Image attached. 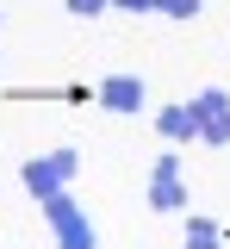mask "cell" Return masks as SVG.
Instances as JSON below:
<instances>
[{"mask_svg": "<svg viewBox=\"0 0 230 249\" xmlns=\"http://www.w3.org/2000/svg\"><path fill=\"white\" fill-rule=\"evenodd\" d=\"M75 168H81V150H50V156H25V168H19V187L32 193L37 206L50 199V193H63L75 181Z\"/></svg>", "mask_w": 230, "mask_h": 249, "instance_id": "cell-1", "label": "cell"}, {"mask_svg": "<svg viewBox=\"0 0 230 249\" xmlns=\"http://www.w3.org/2000/svg\"><path fill=\"white\" fill-rule=\"evenodd\" d=\"M156 131H162V143H199L205 112H199L193 100H187V106H162V112H156Z\"/></svg>", "mask_w": 230, "mask_h": 249, "instance_id": "cell-2", "label": "cell"}, {"mask_svg": "<svg viewBox=\"0 0 230 249\" xmlns=\"http://www.w3.org/2000/svg\"><path fill=\"white\" fill-rule=\"evenodd\" d=\"M94 100L106 112H143V75H106L94 88Z\"/></svg>", "mask_w": 230, "mask_h": 249, "instance_id": "cell-3", "label": "cell"}, {"mask_svg": "<svg viewBox=\"0 0 230 249\" xmlns=\"http://www.w3.org/2000/svg\"><path fill=\"white\" fill-rule=\"evenodd\" d=\"M181 249H224V224L218 218H181Z\"/></svg>", "mask_w": 230, "mask_h": 249, "instance_id": "cell-4", "label": "cell"}, {"mask_svg": "<svg viewBox=\"0 0 230 249\" xmlns=\"http://www.w3.org/2000/svg\"><path fill=\"white\" fill-rule=\"evenodd\" d=\"M149 212L187 218V181H149Z\"/></svg>", "mask_w": 230, "mask_h": 249, "instance_id": "cell-5", "label": "cell"}, {"mask_svg": "<svg viewBox=\"0 0 230 249\" xmlns=\"http://www.w3.org/2000/svg\"><path fill=\"white\" fill-rule=\"evenodd\" d=\"M81 218H87V212H81V199H75L68 187L44 199V224H50V231H68V224H81Z\"/></svg>", "mask_w": 230, "mask_h": 249, "instance_id": "cell-6", "label": "cell"}, {"mask_svg": "<svg viewBox=\"0 0 230 249\" xmlns=\"http://www.w3.org/2000/svg\"><path fill=\"white\" fill-rule=\"evenodd\" d=\"M99 237H94V224L81 218V224H68V231H56V249H94Z\"/></svg>", "mask_w": 230, "mask_h": 249, "instance_id": "cell-7", "label": "cell"}, {"mask_svg": "<svg viewBox=\"0 0 230 249\" xmlns=\"http://www.w3.org/2000/svg\"><path fill=\"white\" fill-rule=\"evenodd\" d=\"M199 143L224 150V143H230V112H218V119H205V131H199Z\"/></svg>", "mask_w": 230, "mask_h": 249, "instance_id": "cell-8", "label": "cell"}, {"mask_svg": "<svg viewBox=\"0 0 230 249\" xmlns=\"http://www.w3.org/2000/svg\"><path fill=\"white\" fill-rule=\"evenodd\" d=\"M156 13L181 25V19H199V0H156Z\"/></svg>", "mask_w": 230, "mask_h": 249, "instance_id": "cell-9", "label": "cell"}, {"mask_svg": "<svg viewBox=\"0 0 230 249\" xmlns=\"http://www.w3.org/2000/svg\"><path fill=\"white\" fill-rule=\"evenodd\" d=\"M193 106L205 112V119H218V112H230V93H224V88H205V93L193 100Z\"/></svg>", "mask_w": 230, "mask_h": 249, "instance_id": "cell-10", "label": "cell"}, {"mask_svg": "<svg viewBox=\"0 0 230 249\" xmlns=\"http://www.w3.org/2000/svg\"><path fill=\"white\" fill-rule=\"evenodd\" d=\"M149 181H181V162H174V156H156V168H149Z\"/></svg>", "mask_w": 230, "mask_h": 249, "instance_id": "cell-11", "label": "cell"}, {"mask_svg": "<svg viewBox=\"0 0 230 249\" xmlns=\"http://www.w3.org/2000/svg\"><path fill=\"white\" fill-rule=\"evenodd\" d=\"M106 6H112V0H68V13H75V19H94V13H106Z\"/></svg>", "mask_w": 230, "mask_h": 249, "instance_id": "cell-12", "label": "cell"}, {"mask_svg": "<svg viewBox=\"0 0 230 249\" xmlns=\"http://www.w3.org/2000/svg\"><path fill=\"white\" fill-rule=\"evenodd\" d=\"M118 13H156V0H112Z\"/></svg>", "mask_w": 230, "mask_h": 249, "instance_id": "cell-13", "label": "cell"}, {"mask_svg": "<svg viewBox=\"0 0 230 249\" xmlns=\"http://www.w3.org/2000/svg\"><path fill=\"white\" fill-rule=\"evenodd\" d=\"M0 25H6V19H0Z\"/></svg>", "mask_w": 230, "mask_h": 249, "instance_id": "cell-14", "label": "cell"}]
</instances>
